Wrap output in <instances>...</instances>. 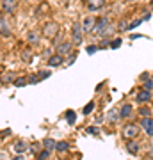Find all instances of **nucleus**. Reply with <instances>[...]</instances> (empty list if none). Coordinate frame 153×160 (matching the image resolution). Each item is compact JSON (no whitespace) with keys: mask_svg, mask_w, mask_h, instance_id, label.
<instances>
[{"mask_svg":"<svg viewBox=\"0 0 153 160\" xmlns=\"http://www.w3.org/2000/svg\"><path fill=\"white\" fill-rule=\"evenodd\" d=\"M75 119H77V114H75L73 110H68V112H66V121H68L69 125H73Z\"/></svg>","mask_w":153,"mask_h":160,"instance_id":"21","label":"nucleus"},{"mask_svg":"<svg viewBox=\"0 0 153 160\" xmlns=\"http://www.w3.org/2000/svg\"><path fill=\"white\" fill-rule=\"evenodd\" d=\"M20 55H22L23 62H30V61H32V52H30V50H22Z\"/></svg>","mask_w":153,"mask_h":160,"instance_id":"19","label":"nucleus"},{"mask_svg":"<svg viewBox=\"0 0 153 160\" xmlns=\"http://www.w3.org/2000/svg\"><path fill=\"white\" fill-rule=\"evenodd\" d=\"M25 148H27V144L23 142V141H18V142L14 144V149H16V153H23V151H25Z\"/></svg>","mask_w":153,"mask_h":160,"instance_id":"22","label":"nucleus"},{"mask_svg":"<svg viewBox=\"0 0 153 160\" xmlns=\"http://www.w3.org/2000/svg\"><path fill=\"white\" fill-rule=\"evenodd\" d=\"M144 22V20H135V22H132V23H128V30H132V29H135V27H139V25H141V23Z\"/></svg>","mask_w":153,"mask_h":160,"instance_id":"27","label":"nucleus"},{"mask_svg":"<svg viewBox=\"0 0 153 160\" xmlns=\"http://www.w3.org/2000/svg\"><path fill=\"white\" fill-rule=\"evenodd\" d=\"M93 109H94V102H89V103L84 107V110H82V112L87 116V114H91V112H93Z\"/></svg>","mask_w":153,"mask_h":160,"instance_id":"23","label":"nucleus"},{"mask_svg":"<svg viewBox=\"0 0 153 160\" xmlns=\"http://www.w3.org/2000/svg\"><path fill=\"white\" fill-rule=\"evenodd\" d=\"M87 133H93V135H98V133H100V130H98V128H94V126H91V128H87Z\"/></svg>","mask_w":153,"mask_h":160,"instance_id":"32","label":"nucleus"},{"mask_svg":"<svg viewBox=\"0 0 153 160\" xmlns=\"http://www.w3.org/2000/svg\"><path fill=\"white\" fill-rule=\"evenodd\" d=\"M139 130H141V126H137L135 123H126V125L121 128V135H123L126 141H134V139H137V135H139Z\"/></svg>","mask_w":153,"mask_h":160,"instance_id":"1","label":"nucleus"},{"mask_svg":"<svg viewBox=\"0 0 153 160\" xmlns=\"http://www.w3.org/2000/svg\"><path fill=\"white\" fill-rule=\"evenodd\" d=\"M151 6H153V0H151Z\"/></svg>","mask_w":153,"mask_h":160,"instance_id":"38","label":"nucleus"},{"mask_svg":"<svg viewBox=\"0 0 153 160\" xmlns=\"http://www.w3.org/2000/svg\"><path fill=\"white\" fill-rule=\"evenodd\" d=\"M27 2H30V0H27Z\"/></svg>","mask_w":153,"mask_h":160,"instance_id":"39","label":"nucleus"},{"mask_svg":"<svg viewBox=\"0 0 153 160\" xmlns=\"http://www.w3.org/2000/svg\"><path fill=\"white\" fill-rule=\"evenodd\" d=\"M103 6H105V0H85V7H87L91 12L102 11Z\"/></svg>","mask_w":153,"mask_h":160,"instance_id":"8","label":"nucleus"},{"mask_svg":"<svg viewBox=\"0 0 153 160\" xmlns=\"http://www.w3.org/2000/svg\"><path fill=\"white\" fill-rule=\"evenodd\" d=\"M128 2H139V0H128Z\"/></svg>","mask_w":153,"mask_h":160,"instance_id":"36","label":"nucleus"},{"mask_svg":"<svg viewBox=\"0 0 153 160\" xmlns=\"http://www.w3.org/2000/svg\"><path fill=\"white\" fill-rule=\"evenodd\" d=\"M13 160H23V157H20V155H18V157H14Z\"/></svg>","mask_w":153,"mask_h":160,"instance_id":"35","label":"nucleus"},{"mask_svg":"<svg viewBox=\"0 0 153 160\" xmlns=\"http://www.w3.org/2000/svg\"><path fill=\"white\" fill-rule=\"evenodd\" d=\"M43 32H45V36L46 38H55L57 36V32H59V25L57 23H46L45 25V29H43Z\"/></svg>","mask_w":153,"mask_h":160,"instance_id":"10","label":"nucleus"},{"mask_svg":"<svg viewBox=\"0 0 153 160\" xmlns=\"http://www.w3.org/2000/svg\"><path fill=\"white\" fill-rule=\"evenodd\" d=\"M64 64V55H59V53H54L48 57V66L50 68H57V66H63Z\"/></svg>","mask_w":153,"mask_h":160,"instance_id":"11","label":"nucleus"},{"mask_svg":"<svg viewBox=\"0 0 153 160\" xmlns=\"http://www.w3.org/2000/svg\"><path fill=\"white\" fill-rule=\"evenodd\" d=\"M151 80H153V77H151Z\"/></svg>","mask_w":153,"mask_h":160,"instance_id":"40","label":"nucleus"},{"mask_svg":"<svg viewBox=\"0 0 153 160\" xmlns=\"http://www.w3.org/2000/svg\"><path fill=\"white\" fill-rule=\"evenodd\" d=\"M142 82H144V87H142V89L153 91V80H151V78H146V80H142Z\"/></svg>","mask_w":153,"mask_h":160,"instance_id":"26","label":"nucleus"},{"mask_svg":"<svg viewBox=\"0 0 153 160\" xmlns=\"http://www.w3.org/2000/svg\"><path fill=\"white\" fill-rule=\"evenodd\" d=\"M71 46H73V43H71V41L59 43V45H57V52H55V53H59V55H68L69 52H71Z\"/></svg>","mask_w":153,"mask_h":160,"instance_id":"12","label":"nucleus"},{"mask_svg":"<svg viewBox=\"0 0 153 160\" xmlns=\"http://www.w3.org/2000/svg\"><path fill=\"white\" fill-rule=\"evenodd\" d=\"M27 84H28V80L23 78V77H22V78H16V80H14V86H16V87H23V86H27Z\"/></svg>","mask_w":153,"mask_h":160,"instance_id":"25","label":"nucleus"},{"mask_svg":"<svg viewBox=\"0 0 153 160\" xmlns=\"http://www.w3.org/2000/svg\"><path fill=\"white\" fill-rule=\"evenodd\" d=\"M69 149V142H66V141H61V142H57L55 146V151H59V153H64V151H68Z\"/></svg>","mask_w":153,"mask_h":160,"instance_id":"17","label":"nucleus"},{"mask_svg":"<svg viewBox=\"0 0 153 160\" xmlns=\"http://www.w3.org/2000/svg\"><path fill=\"white\" fill-rule=\"evenodd\" d=\"M48 157H50V151H46V149H43V151H41V153L38 155V160H46Z\"/></svg>","mask_w":153,"mask_h":160,"instance_id":"28","label":"nucleus"},{"mask_svg":"<svg viewBox=\"0 0 153 160\" xmlns=\"http://www.w3.org/2000/svg\"><path fill=\"white\" fill-rule=\"evenodd\" d=\"M121 46V39H112L110 41V48H119Z\"/></svg>","mask_w":153,"mask_h":160,"instance_id":"31","label":"nucleus"},{"mask_svg":"<svg viewBox=\"0 0 153 160\" xmlns=\"http://www.w3.org/2000/svg\"><path fill=\"white\" fill-rule=\"evenodd\" d=\"M27 41L30 43V45H36V43L39 41V34H38L36 30H30V32L27 34Z\"/></svg>","mask_w":153,"mask_h":160,"instance_id":"16","label":"nucleus"},{"mask_svg":"<svg viewBox=\"0 0 153 160\" xmlns=\"http://www.w3.org/2000/svg\"><path fill=\"white\" fill-rule=\"evenodd\" d=\"M118 119H121V118H119V110L112 109L110 112H109V121H110V123H114V121H118Z\"/></svg>","mask_w":153,"mask_h":160,"instance_id":"20","label":"nucleus"},{"mask_svg":"<svg viewBox=\"0 0 153 160\" xmlns=\"http://www.w3.org/2000/svg\"><path fill=\"white\" fill-rule=\"evenodd\" d=\"M141 128L146 132L148 137L153 139V118H141Z\"/></svg>","mask_w":153,"mask_h":160,"instance_id":"7","label":"nucleus"},{"mask_svg":"<svg viewBox=\"0 0 153 160\" xmlns=\"http://www.w3.org/2000/svg\"><path fill=\"white\" fill-rule=\"evenodd\" d=\"M100 46H96V45H91V46H87V53H94V52L98 50Z\"/></svg>","mask_w":153,"mask_h":160,"instance_id":"34","label":"nucleus"},{"mask_svg":"<svg viewBox=\"0 0 153 160\" xmlns=\"http://www.w3.org/2000/svg\"><path fill=\"white\" fill-rule=\"evenodd\" d=\"M118 29H119V30H128V25H126V22H125V20H123V22H119Z\"/></svg>","mask_w":153,"mask_h":160,"instance_id":"33","label":"nucleus"},{"mask_svg":"<svg viewBox=\"0 0 153 160\" xmlns=\"http://www.w3.org/2000/svg\"><path fill=\"white\" fill-rule=\"evenodd\" d=\"M94 23H96V20H94L93 16H84V18H82L80 27H82V30H84V34L93 32V29H94Z\"/></svg>","mask_w":153,"mask_h":160,"instance_id":"5","label":"nucleus"},{"mask_svg":"<svg viewBox=\"0 0 153 160\" xmlns=\"http://www.w3.org/2000/svg\"><path fill=\"white\" fill-rule=\"evenodd\" d=\"M2 20H4V18H2V14H0V23H2Z\"/></svg>","mask_w":153,"mask_h":160,"instance_id":"37","label":"nucleus"},{"mask_svg":"<svg viewBox=\"0 0 153 160\" xmlns=\"http://www.w3.org/2000/svg\"><path fill=\"white\" fill-rule=\"evenodd\" d=\"M84 41V30L80 27V23H73L71 25V43L75 46H79Z\"/></svg>","mask_w":153,"mask_h":160,"instance_id":"3","label":"nucleus"},{"mask_svg":"<svg viewBox=\"0 0 153 160\" xmlns=\"http://www.w3.org/2000/svg\"><path fill=\"white\" fill-rule=\"evenodd\" d=\"M0 32L4 36H9L11 32H9V29H7V25H6V20H2V23H0Z\"/></svg>","mask_w":153,"mask_h":160,"instance_id":"24","label":"nucleus"},{"mask_svg":"<svg viewBox=\"0 0 153 160\" xmlns=\"http://www.w3.org/2000/svg\"><path fill=\"white\" fill-rule=\"evenodd\" d=\"M137 112H139L141 118H151V109H150L148 105H141V107L137 109Z\"/></svg>","mask_w":153,"mask_h":160,"instance_id":"14","label":"nucleus"},{"mask_svg":"<svg viewBox=\"0 0 153 160\" xmlns=\"http://www.w3.org/2000/svg\"><path fill=\"white\" fill-rule=\"evenodd\" d=\"M18 9V0H2V11L6 14H14Z\"/></svg>","mask_w":153,"mask_h":160,"instance_id":"4","label":"nucleus"},{"mask_svg":"<svg viewBox=\"0 0 153 160\" xmlns=\"http://www.w3.org/2000/svg\"><path fill=\"white\" fill-rule=\"evenodd\" d=\"M109 27H110V20H109L107 16H102V18H98V20H96L93 32H94L96 36H103L105 32H107Z\"/></svg>","mask_w":153,"mask_h":160,"instance_id":"2","label":"nucleus"},{"mask_svg":"<svg viewBox=\"0 0 153 160\" xmlns=\"http://www.w3.org/2000/svg\"><path fill=\"white\" fill-rule=\"evenodd\" d=\"M38 77H39V80H45V78H48V77H50V71H39V73H38Z\"/></svg>","mask_w":153,"mask_h":160,"instance_id":"30","label":"nucleus"},{"mask_svg":"<svg viewBox=\"0 0 153 160\" xmlns=\"http://www.w3.org/2000/svg\"><path fill=\"white\" fill-rule=\"evenodd\" d=\"M132 114H134V107H132V103L121 105V109H119V118H121V119H130Z\"/></svg>","mask_w":153,"mask_h":160,"instance_id":"9","label":"nucleus"},{"mask_svg":"<svg viewBox=\"0 0 153 160\" xmlns=\"http://www.w3.org/2000/svg\"><path fill=\"white\" fill-rule=\"evenodd\" d=\"M13 80H16V75L14 73H6V75H2L0 84H9V82H13Z\"/></svg>","mask_w":153,"mask_h":160,"instance_id":"18","label":"nucleus"},{"mask_svg":"<svg viewBox=\"0 0 153 160\" xmlns=\"http://www.w3.org/2000/svg\"><path fill=\"white\" fill-rule=\"evenodd\" d=\"M126 151L130 155H137L141 151V144L137 142L135 139H134V141H126Z\"/></svg>","mask_w":153,"mask_h":160,"instance_id":"13","label":"nucleus"},{"mask_svg":"<svg viewBox=\"0 0 153 160\" xmlns=\"http://www.w3.org/2000/svg\"><path fill=\"white\" fill-rule=\"evenodd\" d=\"M105 2H107V0H105Z\"/></svg>","mask_w":153,"mask_h":160,"instance_id":"41","label":"nucleus"},{"mask_svg":"<svg viewBox=\"0 0 153 160\" xmlns=\"http://www.w3.org/2000/svg\"><path fill=\"white\" fill-rule=\"evenodd\" d=\"M135 100L141 103V105H148V103L151 102V91H148V89H141V91H137Z\"/></svg>","mask_w":153,"mask_h":160,"instance_id":"6","label":"nucleus"},{"mask_svg":"<svg viewBox=\"0 0 153 160\" xmlns=\"http://www.w3.org/2000/svg\"><path fill=\"white\" fill-rule=\"evenodd\" d=\"M43 146H45L46 151H55L57 142L54 141V139H45V141H43Z\"/></svg>","mask_w":153,"mask_h":160,"instance_id":"15","label":"nucleus"},{"mask_svg":"<svg viewBox=\"0 0 153 160\" xmlns=\"http://www.w3.org/2000/svg\"><path fill=\"white\" fill-rule=\"evenodd\" d=\"M27 80H28V84H38L39 82V77L38 75H30V77H27Z\"/></svg>","mask_w":153,"mask_h":160,"instance_id":"29","label":"nucleus"}]
</instances>
